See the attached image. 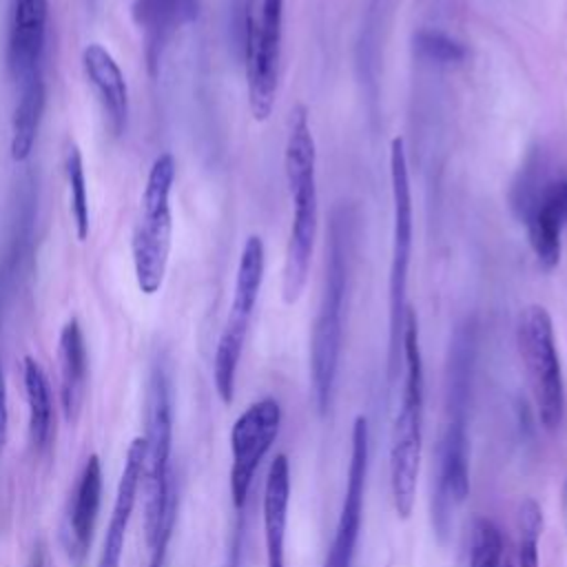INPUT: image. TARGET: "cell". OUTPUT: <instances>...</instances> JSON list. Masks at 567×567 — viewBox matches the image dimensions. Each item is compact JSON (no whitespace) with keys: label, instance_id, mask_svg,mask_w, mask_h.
Instances as JSON below:
<instances>
[{"label":"cell","instance_id":"cell-10","mask_svg":"<svg viewBox=\"0 0 567 567\" xmlns=\"http://www.w3.org/2000/svg\"><path fill=\"white\" fill-rule=\"evenodd\" d=\"M514 206L540 268H556L567 226V177H540L538 173L523 177V186H516Z\"/></svg>","mask_w":567,"mask_h":567},{"label":"cell","instance_id":"cell-11","mask_svg":"<svg viewBox=\"0 0 567 567\" xmlns=\"http://www.w3.org/2000/svg\"><path fill=\"white\" fill-rule=\"evenodd\" d=\"M470 494V441L467 412L445 410L443 432L436 447V483L432 492V525L445 543L452 534L454 514Z\"/></svg>","mask_w":567,"mask_h":567},{"label":"cell","instance_id":"cell-16","mask_svg":"<svg viewBox=\"0 0 567 567\" xmlns=\"http://www.w3.org/2000/svg\"><path fill=\"white\" fill-rule=\"evenodd\" d=\"M100 505H102V463L97 454H91L75 483L69 512H66L64 534H62L64 547L71 560L75 563H82L91 547Z\"/></svg>","mask_w":567,"mask_h":567},{"label":"cell","instance_id":"cell-6","mask_svg":"<svg viewBox=\"0 0 567 567\" xmlns=\"http://www.w3.org/2000/svg\"><path fill=\"white\" fill-rule=\"evenodd\" d=\"M390 190H392V250L388 275V312H390V377L394 379L401 361V334L408 310V275L412 259V190L401 137L390 142Z\"/></svg>","mask_w":567,"mask_h":567},{"label":"cell","instance_id":"cell-3","mask_svg":"<svg viewBox=\"0 0 567 567\" xmlns=\"http://www.w3.org/2000/svg\"><path fill=\"white\" fill-rule=\"evenodd\" d=\"M350 215L346 208H337L330 221V239L326 255L323 290L317 308V317L310 334V379L315 403L321 414L332 405L341 341H343V310L350 279Z\"/></svg>","mask_w":567,"mask_h":567},{"label":"cell","instance_id":"cell-22","mask_svg":"<svg viewBox=\"0 0 567 567\" xmlns=\"http://www.w3.org/2000/svg\"><path fill=\"white\" fill-rule=\"evenodd\" d=\"M22 379H24V394H27V408H29V441L38 452H42L47 450L53 434L51 388L42 365L33 357H24Z\"/></svg>","mask_w":567,"mask_h":567},{"label":"cell","instance_id":"cell-1","mask_svg":"<svg viewBox=\"0 0 567 567\" xmlns=\"http://www.w3.org/2000/svg\"><path fill=\"white\" fill-rule=\"evenodd\" d=\"M284 171L292 199V221L284 255L281 299L284 303L292 306L299 301L308 284L319 221L317 146L308 120V109L303 104H297L288 117Z\"/></svg>","mask_w":567,"mask_h":567},{"label":"cell","instance_id":"cell-21","mask_svg":"<svg viewBox=\"0 0 567 567\" xmlns=\"http://www.w3.org/2000/svg\"><path fill=\"white\" fill-rule=\"evenodd\" d=\"M18 84V97L13 106V117H11V159L22 164L31 157L38 128L42 122L44 113V102H47V84L42 71H35Z\"/></svg>","mask_w":567,"mask_h":567},{"label":"cell","instance_id":"cell-9","mask_svg":"<svg viewBox=\"0 0 567 567\" xmlns=\"http://www.w3.org/2000/svg\"><path fill=\"white\" fill-rule=\"evenodd\" d=\"M516 339L538 419L545 430L554 432L560 427L565 416V381L554 339V323L547 308L538 303L527 306L520 312Z\"/></svg>","mask_w":567,"mask_h":567},{"label":"cell","instance_id":"cell-5","mask_svg":"<svg viewBox=\"0 0 567 567\" xmlns=\"http://www.w3.org/2000/svg\"><path fill=\"white\" fill-rule=\"evenodd\" d=\"M173 184L175 159L171 153H162L153 159L146 175V184L140 197V213L131 237L133 272L137 288L144 295H155L166 277L173 239Z\"/></svg>","mask_w":567,"mask_h":567},{"label":"cell","instance_id":"cell-19","mask_svg":"<svg viewBox=\"0 0 567 567\" xmlns=\"http://www.w3.org/2000/svg\"><path fill=\"white\" fill-rule=\"evenodd\" d=\"M58 363H60L62 412L66 423L73 425L80 419L84 396H86V379H89L86 341L78 319H69L60 330Z\"/></svg>","mask_w":567,"mask_h":567},{"label":"cell","instance_id":"cell-7","mask_svg":"<svg viewBox=\"0 0 567 567\" xmlns=\"http://www.w3.org/2000/svg\"><path fill=\"white\" fill-rule=\"evenodd\" d=\"M264 268H266V250L259 235H250L244 241L237 275H235V288L233 299L228 308L226 323L221 328V334L217 339L215 359H213V381L219 399L228 405L235 396V377L237 365L241 359L244 341L248 334V326L259 299L261 281H264Z\"/></svg>","mask_w":567,"mask_h":567},{"label":"cell","instance_id":"cell-27","mask_svg":"<svg viewBox=\"0 0 567 567\" xmlns=\"http://www.w3.org/2000/svg\"><path fill=\"white\" fill-rule=\"evenodd\" d=\"M241 540H244V523H241V514H239V520L235 525L224 567H241Z\"/></svg>","mask_w":567,"mask_h":567},{"label":"cell","instance_id":"cell-23","mask_svg":"<svg viewBox=\"0 0 567 567\" xmlns=\"http://www.w3.org/2000/svg\"><path fill=\"white\" fill-rule=\"evenodd\" d=\"M64 175L69 186V208L75 226L78 241H86L91 230V213H89V193H86V175L82 153L75 144L66 148L64 155Z\"/></svg>","mask_w":567,"mask_h":567},{"label":"cell","instance_id":"cell-13","mask_svg":"<svg viewBox=\"0 0 567 567\" xmlns=\"http://www.w3.org/2000/svg\"><path fill=\"white\" fill-rule=\"evenodd\" d=\"M368 419L357 416L352 423V447L348 481L341 501V512L334 529V538L326 554L323 567H352L361 518H363V494L368 476Z\"/></svg>","mask_w":567,"mask_h":567},{"label":"cell","instance_id":"cell-15","mask_svg":"<svg viewBox=\"0 0 567 567\" xmlns=\"http://www.w3.org/2000/svg\"><path fill=\"white\" fill-rule=\"evenodd\" d=\"M199 13V0H133L131 18L142 33L148 73L159 71V60L173 35Z\"/></svg>","mask_w":567,"mask_h":567},{"label":"cell","instance_id":"cell-8","mask_svg":"<svg viewBox=\"0 0 567 567\" xmlns=\"http://www.w3.org/2000/svg\"><path fill=\"white\" fill-rule=\"evenodd\" d=\"M284 0H246L244 9V69L248 106L257 122L275 109L281 60Z\"/></svg>","mask_w":567,"mask_h":567},{"label":"cell","instance_id":"cell-30","mask_svg":"<svg viewBox=\"0 0 567 567\" xmlns=\"http://www.w3.org/2000/svg\"><path fill=\"white\" fill-rule=\"evenodd\" d=\"M501 567H514V565H512V563H507V560H505V565H501Z\"/></svg>","mask_w":567,"mask_h":567},{"label":"cell","instance_id":"cell-2","mask_svg":"<svg viewBox=\"0 0 567 567\" xmlns=\"http://www.w3.org/2000/svg\"><path fill=\"white\" fill-rule=\"evenodd\" d=\"M140 492L144 496L146 545H168L177 514V489L171 470L173 447V388L162 359L151 365L146 385V427Z\"/></svg>","mask_w":567,"mask_h":567},{"label":"cell","instance_id":"cell-18","mask_svg":"<svg viewBox=\"0 0 567 567\" xmlns=\"http://www.w3.org/2000/svg\"><path fill=\"white\" fill-rule=\"evenodd\" d=\"M82 69L100 100L109 131L120 137L128 122V86L120 64L100 42H91L82 51Z\"/></svg>","mask_w":567,"mask_h":567},{"label":"cell","instance_id":"cell-28","mask_svg":"<svg viewBox=\"0 0 567 567\" xmlns=\"http://www.w3.org/2000/svg\"><path fill=\"white\" fill-rule=\"evenodd\" d=\"M7 432H9V408H7V385H4L2 363H0V456L7 445Z\"/></svg>","mask_w":567,"mask_h":567},{"label":"cell","instance_id":"cell-29","mask_svg":"<svg viewBox=\"0 0 567 567\" xmlns=\"http://www.w3.org/2000/svg\"><path fill=\"white\" fill-rule=\"evenodd\" d=\"M565 525H567V489H565Z\"/></svg>","mask_w":567,"mask_h":567},{"label":"cell","instance_id":"cell-26","mask_svg":"<svg viewBox=\"0 0 567 567\" xmlns=\"http://www.w3.org/2000/svg\"><path fill=\"white\" fill-rule=\"evenodd\" d=\"M503 540L498 527L489 518H476L470 540V567H501Z\"/></svg>","mask_w":567,"mask_h":567},{"label":"cell","instance_id":"cell-12","mask_svg":"<svg viewBox=\"0 0 567 567\" xmlns=\"http://www.w3.org/2000/svg\"><path fill=\"white\" fill-rule=\"evenodd\" d=\"M281 425V408L272 396L248 405L230 430V496L237 512L244 509L255 472L275 443Z\"/></svg>","mask_w":567,"mask_h":567},{"label":"cell","instance_id":"cell-14","mask_svg":"<svg viewBox=\"0 0 567 567\" xmlns=\"http://www.w3.org/2000/svg\"><path fill=\"white\" fill-rule=\"evenodd\" d=\"M47 20L49 0H11L7 66L16 82L35 71H42Z\"/></svg>","mask_w":567,"mask_h":567},{"label":"cell","instance_id":"cell-24","mask_svg":"<svg viewBox=\"0 0 567 567\" xmlns=\"http://www.w3.org/2000/svg\"><path fill=\"white\" fill-rule=\"evenodd\" d=\"M540 529H543V509L532 496H527L520 501L516 512L518 567H540L538 565Z\"/></svg>","mask_w":567,"mask_h":567},{"label":"cell","instance_id":"cell-20","mask_svg":"<svg viewBox=\"0 0 567 567\" xmlns=\"http://www.w3.org/2000/svg\"><path fill=\"white\" fill-rule=\"evenodd\" d=\"M290 501V467L286 454H277L268 467L264 487L266 567H286V523Z\"/></svg>","mask_w":567,"mask_h":567},{"label":"cell","instance_id":"cell-4","mask_svg":"<svg viewBox=\"0 0 567 567\" xmlns=\"http://www.w3.org/2000/svg\"><path fill=\"white\" fill-rule=\"evenodd\" d=\"M401 365L403 390L390 434V489L396 514L401 518H410L416 498L423 441V357L416 315L410 306L403 319Z\"/></svg>","mask_w":567,"mask_h":567},{"label":"cell","instance_id":"cell-25","mask_svg":"<svg viewBox=\"0 0 567 567\" xmlns=\"http://www.w3.org/2000/svg\"><path fill=\"white\" fill-rule=\"evenodd\" d=\"M414 49L421 58L439 64H456L463 62L467 55V49L456 38L447 35L439 29H421L414 33Z\"/></svg>","mask_w":567,"mask_h":567},{"label":"cell","instance_id":"cell-17","mask_svg":"<svg viewBox=\"0 0 567 567\" xmlns=\"http://www.w3.org/2000/svg\"><path fill=\"white\" fill-rule=\"evenodd\" d=\"M142 463H144V441L142 436H135L126 450L122 476L115 492V503L111 512V520L102 540V551L97 567H120L122 551H124V538L126 529L137 503L140 494V481H142Z\"/></svg>","mask_w":567,"mask_h":567}]
</instances>
